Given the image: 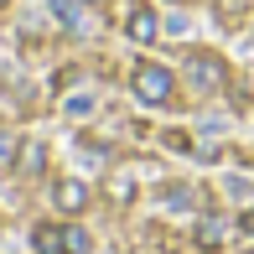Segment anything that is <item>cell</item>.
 <instances>
[{
    "instance_id": "cell-9",
    "label": "cell",
    "mask_w": 254,
    "mask_h": 254,
    "mask_svg": "<svg viewBox=\"0 0 254 254\" xmlns=\"http://www.w3.org/2000/svg\"><path fill=\"white\" fill-rule=\"evenodd\" d=\"M47 5H52V16L63 21L67 31H83V10H78V5H67V0H47Z\"/></svg>"
},
{
    "instance_id": "cell-2",
    "label": "cell",
    "mask_w": 254,
    "mask_h": 254,
    "mask_svg": "<svg viewBox=\"0 0 254 254\" xmlns=\"http://www.w3.org/2000/svg\"><path fill=\"white\" fill-rule=\"evenodd\" d=\"M187 83L197 88V94L223 88V63H218L213 52H192V57H187Z\"/></svg>"
},
{
    "instance_id": "cell-14",
    "label": "cell",
    "mask_w": 254,
    "mask_h": 254,
    "mask_svg": "<svg viewBox=\"0 0 254 254\" xmlns=\"http://www.w3.org/2000/svg\"><path fill=\"white\" fill-rule=\"evenodd\" d=\"M5 5H10V0H0V10H5Z\"/></svg>"
},
{
    "instance_id": "cell-11",
    "label": "cell",
    "mask_w": 254,
    "mask_h": 254,
    "mask_svg": "<svg viewBox=\"0 0 254 254\" xmlns=\"http://www.w3.org/2000/svg\"><path fill=\"white\" fill-rule=\"evenodd\" d=\"M16 166L37 171V166H42V145H21V161H16Z\"/></svg>"
},
{
    "instance_id": "cell-5",
    "label": "cell",
    "mask_w": 254,
    "mask_h": 254,
    "mask_svg": "<svg viewBox=\"0 0 254 254\" xmlns=\"http://www.w3.org/2000/svg\"><path fill=\"white\" fill-rule=\"evenodd\" d=\"M31 244H37V254H67L63 223H37V228H31Z\"/></svg>"
},
{
    "instance_id": "cell-12",
    "label": "cell",
    "mask_w": 254,
    "mask_h": 254,
    "mask_svg": "<svg viewBox=\"0 0 254 254\" xmlns=\"http://www.w3.org/2000/svg\"><path fill=\"white\" fill-rule=\"evenodd\" d=\"M239 228H244V234L254 239V213H244V218H239Z\"/></svg>"
},
{
    "instance_id": "cell-8",
    "label": "cell",
    "mask_w": 254,
    "mask_h": 254,
    "mask_svg": "<svg viewBox=\"0 0 254 254\" xmlns=\"http://www.w3.org/2000/svg\"><path fill=\"white\" fill-rule=\"evenodd\" d=\"M63 239H67V254H88L94 249V239H88L83 223H63Z\"/></svg>"
},
{
    "instance_id": "cell-7",
    "label": "cell",
    "mask_w": 254,
    "mask_h": 254,
    "mask_svg": "<svg viewBox=\"0 0 254 254\" xmlns=\"http://www.w3.org/2000/svg\"><path fill=\"white\" fill-rule=\"evenodd\" d=\"M16 161H21V140H16V130L0 125V171H10Z\"/></svg>"
},
{
    "instance_id": "cell-4",
    "label": "cell",
    "mask_w": 254,
    "mask_h": 254,
    "mask_svg": "<svg viewBox=\"0 0 254 254\" xmlns=\"http://www.w3.org/2000/svg\"><path fill=\"white\" fill-rule=\"evenodd\" d=\"M52 202L63 207V213H83V207H88V187H83V182H73V177H63V182L52 187Z\"/></svg>"
},
{
    "instance_id": "cell-3",
    "label": "cell",
    "mask_w": 254,
    "mask_h": 254,
    "mask_svg": "<svg viewBox=\"0 0 254 254\" xmlns=\"http://www.w3.org/2000/svg\"><path fill=\"white\" fill-rule=\"evenodd\" d=\"M156 31H161L156 10H151V5H140V0H135V5H130V16H125V37H130L135 47H151V42H156Z\"/></svg>"
},
{
    "instance_id": "cell-6",
    "label": "cell",
    "mask_w": 254,
    "mask_h": 254,
    "mask_svg": "<svg viewBox=\"0 0 254 254\" xmlns=\"http://www.w3.org/2000/svg\"><path fill=\"white\" fill-rule=\"evenodd\" d=\"M223 239H228V223H223V218H202V223H197V244L202 249H218V244H223Z\"/></svg>"
},
{
    "instance_id": "cell-1",
    "label": "cell",
    "mask_w": 254,
    "mask_h": 254,
    "mask_svg": "<svg viewBox=\"0 0 254 254\" xmlns=\"http://www.w3.org/2000/svg\"><path fill=\"white\" fill-rule=\"evenodd\" d=\"M130 88H135V99H140V104H171L177 78H171V67H161V63H135Z\"/></svg>"
},
{
    "instance_id": "cell-15",
    "label": "cell",
    "mask_w": 254,
    "mask_h": 254,
    "mask_svg": "<svg viewBox=\"0 0 254 254\" xmlns=\"http://www.w3.org/2000/svg\"><path fill=\"white\" fill-rule=\"evenodd\" d=\"M171 5H177V0H171Z\"/></svg>"
},
{
    "instance_id": "cell-13",
    "label": "cell",
    "mask_w": 254,
    "mask_h": 254,
    "mask_svg": "<svg viewBox=\"0 0 254 254\" xmlns=\"http://www.w3.org/2000/svg\"><path fill=\"white\" fill-rule=\"evenodd\" d=\"M83 5H109V0H83Z\"/></svg>"
},
{
    "instance_id": "cell-10",
    "label": "cell",
    "mask_w": 254,
    "mask_h": 254,
    "mask_svg": "<svg viewBox=\"0 0 254 254\" xmlns=\"http://www.w3.org/2000/svg\"><path fill=\"white\" fill-rule=\"evenodd\" d=\"M109 197H114V202H135V182L125 177V171H114V177H109Z\"/></svg>"
}]
</instances>
